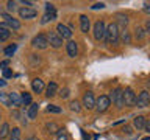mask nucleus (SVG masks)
<instances>
[{"mask_svg":"<svg viewBox=\"0 0 150 140\" xmlns=\"http://www.w3.org/2000/svg\"><path fill=\"white\" fill-rule=\"evenodd\" d=\"M69 107H70V111L72 112H80V103L77 101V100H74V101H70V104H69Z\"/></svg>","mask_w":150,"mask_h":140,"instance_id":"nucleus-32","label":"nucleus"},{"mask_svg":"<svg viewBox=\"0 0 150 140\" xmlns=\"http://www.w3.org/2000/svg\"><path fill=\"white\" fill-rule=\"evenodd\" d=\"M81 137H83V140H89V135L86 134V131H81Z\"/></svg>","mask_w":150,"mask_h":140,"instance_id":"nucleus-42","label":"nucleus"},{"mask_svg":"<svg viewBox=\"0 0 150 140\" xmlns=\"http://www.w3.org/2000/svg\"><path fill=\"white\" fill-rule=\"evenodd\" d=\"M9 36H11V31L8 30L6 23H0V42H5L9 39Z\"/></svg>","mask_w":150,"mask_h":140,"instance_id":"nucleus-15","label":"nucleus"},{"mask_svg":"<svg viewBox=\"0 0 150 140\" xmlns=\"http://www.w3.org/2000/svg\"><path fill=\"white\" fill-rule=\"evenodd\" d=\"M47 42H49L53 48H59V47L63 45V39H61L55 31H50L49 34H47Z\"/></svg>","mask_w":150,"mask_h":140,"instance_id":"nucleus-9","label":"nucleus"},{"mask_svg":"<svg viewBox=\"0 0 150 140\" xmlns=\"http://www.w3.org/2000/svg\"><path fill=\"white\" fill-rule=\"evenodd\" d=\"M145 121H147V118H145L144 115H138V117H134L133 125H134V128L138 129V131H142L144 126H145Z\"/></svg>","mask_w":150,"mask_h":140,"instance_id":"nucleus-17","label":"nucleus"},{"mask_svg":"<svg viewBox=\"0 0 150 140\" xmlns=\"http://www.w3.org/2000/svg\"><path fill=\"white\" fill-rule=\"evenodd\" d=\"M108 98H110V101H112L117 107H124V97H122V89L120 87L114 89Z\"/></svg>","mask_w":150,"mask_h":140,"instance_id":"nucleus-4","label":"nucleus"},{"mask_svg":"<svg viewBox=\"0 0 150 140\" xmlns=\"http://www.w3.org/2000/svg\"><path fill=\"white\" fill-rule=\"evenodd\" d=\"M83 106L86 107L88 111H91L96 107V97H94L92 92H86L83 95Z\"/></svg>","mask_w":150,"mask_h":140,"instance_id":"nucleus-8","label":"nucleus"},{"mask_svg":"<svg viewBox=\"0 0 150 140\" xmlns=\"http://www.w3.org/2000/svg\"><path fill=\"white\" fill-rule=\"evenodd\" d=\"M120 36H122V41L125 42V44H131V36H130V33L127 31V30H124L120 33Z\"/></svg>","mask_w":150,"mask_h":140,"instance_id":"nucleus-31","label":"nucleus"},{"mask_svg":"<svg viewBox=\"0 0 150 140\" xmlns=\"http://www.w3.org/2000/svg\"><path fill=\"white\" fill-rule=\"evenodd\" d=\"M8 98H9L11 106H14V107H21L22 106V100H21V95H19V93L11 92V93H8Z\"/></svg>","mask_w":150,"mask_h":140,"instance_id":"nucleus-14","label":"nucleus"},{"mask_svg":"<svg viewBox=\"0 0 150 140\" xmlns=\"http://www.w3.org/2000/svg\"><path fill=\"white\" fill-rule=\"evenodd\" d=\"M19 16H21V19H35L38 16V11L35 8H21L19 9Z\"/></svg>","mask_w":150,"mask_h":140,"instance_id":"nucleus-11","label":"nucleus"},{"mask_svg":"<svg viewBox=\"0 0 150 140\" xmlns=\"http://www.w3.org/2000/svg\"><path fill=\"white\" fill-rule=\"evenodd\" d=\"M91 8H92V9H102V8H105V3H102V2H100V3H94Z\"/></svg>","mask_w":150,"mask_h":140,"instance_id":"nucleus-39","label":"nucleus"},{"mask_svg":"<svg viewBox=\"0 0 150 140\" xmlns=\"http://www.w3.org/2000/svg\"><path fill=\"white\" fill-rule=\"evenodd\" d=\"M11 117H13L14 120H21V118H22V114H21L17 109H14V111L11 112Z\"/></svg>","mask_w":150,"mask_h":140,"instance_id":"nucleus-35","label":"nucleus"},{"mask_svg":"<svg viewBox=\"0 0 150 140\" xmlns=\"http://www.w3.org/2000/svg\"><path fill=\"white\" fill-rule=\"evenodd\" d=\"M5 84H6V81H3V79H0V87H3Z\"/></svg>","mask_w":150,"mask_h":140,"instance_id":"nucleus-45","label":"nucleus"},{"mask_svg":"<svg viewBox=\"0 0 150 140\" xmlns=\"http://www.w3.org/2000/svg\"><path fill=\"white\" fill-rule=\"evenodd\" d=\"M134 37L138 41H142L144 37H145V30H144L142 27H136L134 28Z\"/></svg>","mask_w":150,"mask_h":140,"instance_id":"nucleus-23","label":"nucleus"},{"mask_svg":"<svg viewBox=\"0 0 150 140\" xmlns=\"http://www.w3.org/2000/svg\"><path fill=\"white\" fill-rule=\"evenodd\" d=\"M122 131H124L125 134H131V128H130V126H124V129H122Z\"/></svg>","mask_w":150,"mask_h":140,"instance_id":"nucleus-40","label":"nucleus"},{"mask_svg":"<svg viewBox=\"0 0 150 140\" xmlns=\"http://www.w3.org/2000/svg\"><path fill=\"white\" fill-rule=\"evenodd\" d=\"M89 27H91V22H89V17L81 14L80 16V28H81L83 33H88L89 31Z\"/></svg>","mask_w":150,"mask_h":140,"instance_id":"nucleus-16","label":"nucleus"},{"mask_svg":"<svg viewBox=\"0 0 150 140\" xmlns=\"http://www.w3.org/2000/svg\"><path fill=\"white\" fill-rule=\"evenodd\" d=\"M110 106H111V101H110V98H108V95H100V98L96 100V111L98 114H100V112H105Z\"/></svg>","mask_w":150,"mask_h":140,"instance_id":"nucleus-3","label":"nucleus"},{"mask_svg":"<svg viewBox=\"0 0 150 140\" xmlns=\"http://www.w3.org/2000/svg\"><path fill=\"white\" fill-rule=\"evenodd\" d=\"M8 137H9V140H21V129H19V128L9 129Z\"/></svg>","mask_w":150,"mask_h":140,"instance_id":"nucleus-21","label":"nucleus"},{"mask_svg":"<svg viewBox=\"0 0 150 140\" xmlns=\"http://www.w3.org/2000/svg\"><path fill=\"white\" fill-rule=\"evenodd\" d=\"M47 112H50V114H61V107L56 104H49L47 106Z\"/></svg>","mask_w":150,"mask_h":140,"instance_id":"nucleus-28","label":"nucleus"},{"mask_svg":"<svg viewBox=\"0 0 150 140\" xmlns=\"http://www.w3.org/2000/svg\"><path fill=\"white\" fill-rule=\"evenodd\" d=\"M31 89L35 93H41L42 90H44V81H42L41 78H35L31 81Z\"/></svg>","mask_w":150,"mask_h":140,"instance_id":"nucleus-13","label":"nucleus"},{"mask_svg":"<svg viewBox=\"0 0 150 140\" xmlns=\"http://www.w3.org/2000/svg\"><path fill=\"white\" fill-rule=\"evenodd\" d=\"M31 44L35 48H39V50H44L49 47V42H47V36L45 34H38L33 37V41H31Z\"/></svg>","mask_w":150,"mask_h":140,"instance_id":"nucleus-6","label":"nucleus"},{"mask_svg":"<svg viewBox=\"0 0 150 140\" xmlns=\"http://www.w3.org/2000/svg\"><path fill=\"white\" fill-rule=\"evenodd\" d=\"M6 9L8 11H14V9H16V2H8L6 3Z\"/></svg>","mask_w":150,"mask_h":140,"instance_id":"nucleus-38","label":"nucleus"},{"mask_svg":"<svg viewBox=\"0 0 150 140\" xmlns=\"http://www.w3.org/2000/svg\"><path fill=\"white\" fill-rule=\"evenodd\" d=\"M45 13H56L53 3H45Z\"/></svg>","mask_w":150,"mask_h":140,"instance_id":"nucleus-34","label":"nucleus"},{"mask_svg":"<svg viewBox=\"0 0 150 140\" xmlns=\"http://www.w3.org/2000/svg\"><path fill=\"white\" fill-rule=\"evenodd\" d=\"M56 34H58L61 39H70L72 37V30L67 27V25H64V23H58L56 25Z\"/></svg>","mask_w":150,"mask_h":140,"instance_id":"nucleus-7","label":"nucleus"},{"mask_svg":"<svg viewBox=\"0 0 150 140\" xmlns=\"http://www.w3.org/2000/svg\"><path fill=\"white\" fill-rule=\"evenodd\" d=\"M25 140H39V139H38V137H35V135H30V137H27Z\"/></svg>","mask_w":150,"mask_h":140,"instance_id":"nucleus-44","label":"nucleus"},{"mask_svg":"<svg viewBox=\"0 0 150 140\" xmlns=\"http://www.w3.org/2000/svg\"><path fill=\"white\" fill-rule=\"evenodd\" d=\"M142 140H150V137H144Z\"/></svg>","mask_w":150,"mask_h":140,"instance_id":"nucleus-46","label":"nucleus"},{"mask_svg":"<svg viewBox=\"0 0 150 140\" xmlns=\"http://www.w3.org/2000/svg\"><path fill=\"white\" fill-rule=\"evenodd\" d=\"M17 50V45L16 44H13V45H8L6 48H5V55L6 56H13L14 55V51Z\"/></svg>","mask_w":150,"mask_h":140,"instance_id":"nucleus-29","label":"nucleus"},{"mask_svg":"<svg viewBox=\"0 0 150 140\" xmlns=\"http://www.w3.org/2000/svg\"><path fill=\"white\" fill-rule=\"evenodd\" d=\"M66 50H67V55L70 58H75V56L78 55V45L75 41H69L67 45H66Z\"/></svg>","mask_w":150,"mask_h":140,"instance_id":"nucleus-12","label":"nucleus"},{"mask_svg":"<svg viewBox=\"0 0 150 140\" xmlns=\"http://www.w3.org/2000/svg\"><path fill=\"white\" fill-rule=\"evenodd\" d=\"M119 27L116 25V23H110L106 28H105V39L108 44H117V41H119Z\"/></svg>","mask_w":150,"mask_h":140,"instance_id":"nucleus-1","label":"nucleus"},{"mask_svg":"<svg viewBox=\"0 0 150 140\" xmlns=\"http://www.w3.org/2000/svg\"><path fill=\"white\" fill-rule=\"evenodd\" d=\"M122 97H124V106H136V93L131 87H127L125 90H122Z\"/></svg>","mask_w":150,"mask_h":140,"instance_id":"nucleus-2","label":"nucleus"},{"mask_svg":"<svg viewBox=\"0 0 150 140\" xmlns=\"http://www.w3.org/2000/svg\"><path fill=\"white\" fill-rule=\"evenodd\" d=\"M144 129H145V132H150V123H149V121H145V126H144Z\"/></svg>","mask_w":150,"mask_h":140,"instance_id":"nucleus-43","label":"nucleus"},{"mask_svg":"<svg viewBox=\"0 0 150 140\" xmlns=\"http://www.w3.org/2000/svg\"><path fill=\"white\" fill-rule=\"evenodd\" d=\"M59 97H61V98H67V97H69V89H67V87L61 89V90H59Z\"/></svg>","mask_w":150,"mask_h":140,"instance_id":"nucleus-36","label":"nucleus"},{"mask_svg":"<svg viewBox=\"0 0 150 140\" xmlns=\"http://www.w3.org/2000/svg\"><path fill=\"white\" fill-rule=\"evenodd\" d=\"M11 76H13L11 69H3V78H11Z\"/></svg>","mask_w":150,"mask_h":140,"instance_id":"nucleus-37","label":"nucleus"},{"mask_svg":"<svg viewBox=\"0 0 150 140\" xmlns=\"http://www.w3.org/2000/svg\"><path fill=\"white\" fill-rule=\"evenodd\" d=\"M0 103H3L5 106H11V103H9V98L6 93H2L0 92Z\"/></svg>","mask_w":150,"mask_h":140,"instance_id":"nucleus-33","label":"nucleus"},{"mask_svg":"<svg viewBox=\"0 0 150 140\" xmlns=\"http://www.w3.org/2000/svg\"><path fill=\"white\" fill-rule=\"evenodd\" d=\"M5 23H6V27H8V28H13V30H19V28H21V22L16 20V19H14L13 16L9 17Z\"/></svg>","mask_w":150,"mask_h":140,"instance_id":"nucleus-20","label":"nucleus"},{"mask_svg":"<svg viewBox=\"0 0 150 140\" xmlns=\"http://www.w3.org/2000/svg\"><path fill=\"white\" fill-rule=\"evenodd\" d=\"M9 132V125L8 123H3L2 128H0V139H5Z\"/></svg>","mask_w":150,"mask_h":140,"instance_id":"nucleus-27","label":"nucleus"},{"mask_svg":"<svg viewBox=\"0 0 150 140\" xmlns=\"http://www.w3.org/2000/svg\"><path fill=\"white\" fill-rule=\"evenodd\" d=\"M45 129H47V132H50V134H56L59 131V126L55 123V121H50V123H45Z\"/></svg>","mask_w":150,"mask_h":140,"instance_id":"nucleus-22","label":"nucleus"},{"mask_svg":"<svg viewBox=\"0 0 150 140\" xmlns=\"http://www.w3.org/2000/svg\"><path fill=\"white\" fill-rule=\"evenodd\" d=\"M149 103H150V95H149L147 90H142L138 97H136V106L138 107H147Z\"/></svg>","mask_w":150,"mask_h":140,"instance_id":"nucleus-10","label":"nucleus"},{"mask_svg":"<svg viewBox=\"0 0 150 140\" xmlns=\"http://www.w3.org/2000/svg\"><path fill=\"white\" fill-rule=\"evenodd\" d=\"M56 19V13H45L41 19V23H47V22H52Z\"/></svg>","mask_w":150,"mask_h":140,"instance_id":"nucleus-24","label":"nucleus"},{"mask_svg":"<svg viewBox=\"0 0 150 140\" xmlns=\"http://www.w3.org/2000/svg\"><path fill=\"white\" fill-rule=\"evenodd\" d=\"M116 17H117V23H119V25L125 30L127 23H128V19H127V16H124V14H117ZM117 23H116V25H117Z\"/></svg>","mask_w":150,"mask_h":140,"instance_id":"nucleus-25","label":"nucleus"},{"mask_svg":"<svg viewBox=\"0 0 150 140\" xmlns=\"http://www.w3.org/2000/svg\"><path fill=\"white\" fill-rule=\"evenodd\" d=\"M21 100H22V104H31V93H28V92H22V95H21Z\"/></svg>","mask_w":150,"mask_h":140,"instance_id":"nucleus-26","label":"nucleus"},{"mask_svg":"<svg viewBox=\"0 0 150 140\" xmlns=\"http://www.w3.org/2000/svg\"><path fill=\"white\" fill-rule=\"evenodd\" d=\"M56 135H58V140H70V137H69V134L66 132L64 129H59L58 132H56Z\"/></svg>","mask_w":150,"mask_h":140,"instance_id":"nucleus-30","label":"nucleus"},{"mask_svg":"<svg viewBox=\"0 0 150 140\" xmlns=\"http://www.w3.org/2000/svg\"><path fill=\"white\" fill-rule=\"evenodd\" d=\"M105 28H106V25L103 20H97L94 23V37L97 41H102L105 37Z\"/></svg>","mask_w":150,"mask_h":140,"instance_id":"nucleus-5","label":"nucleus"},{"mask_svg":"<svg viewBox=\"0 0 150 140\" xmlns=\"http://www.w3.org/2000/svg\"><path fill=\"white\" fill-rule=\"evenodd\" d=\"M38 111H39V106H38V103H31L30 104V109H28V118L30 120H35L36 115H38Z\"/></svg>","mask_w":150,"mask_h":140,"instance_id":"nucleus-19","label":"nucleus"},{"mask_svg":"<svg viewBox=\"0 0 150 140\" xmlns=\"http://www.w3.org/2000/svg\"><path fill=\"white\" fill-rule=\"evenodd\" d=\"M56 92H58V86H56V83L55 81H52L49 86H47V90H45V95L52 98V97H55L56 95Z\"/></svg>","mask_w":150,"mask_h":140,"instance_id":"nucleus-18","label":"nucleus"},{"mask_svg":"<svg viewBox=\"0 0 150 140\" xmlns=\"http://www.w3.org/2000/svg\"><path fill=\"white\" fill-rule=\"evenodd\" d=\"M8 65H9V61H3V62H0V69L8 67Z\"/></svg>","mask_w":150,"mask_h":140,"instance_id":"nucleus-41","label":"nucleus"}]
</instances>
